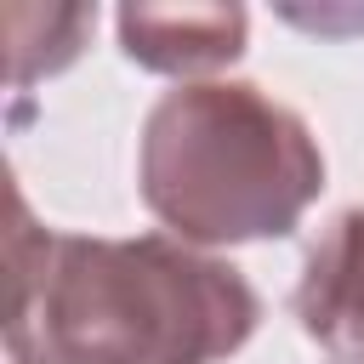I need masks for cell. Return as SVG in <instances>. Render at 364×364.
Listing matches in <instances>:
<instances>
[{
	"label": "cell",
	"instance_id": "cell-3",
	"mask_svg": "<svg viewBox=\"0 0 364 364\" xmlns=\"http://www.w3.org/2000/svg\"><path fill=\"white\" fill-rule=\"evenodd\" d=\"M119 46L136 68L188 80H216V68L245 57V6H119Z\"/></svg>",
	"mask_w": 364,
	"mask_h": 364
},
{
	"label": "cell",
	"instance_id": "cell-2",
	"mask_svg": "<svg viewBox=\"0 0 364 364\" xmlns=\"http://www.w3.org/2000/svg\"><path fill=\"white\" fill-rule=\"evenodd\" d=\"M136 193L148 216L193 245H250L301 228L324 193V154L307 119L250 80L171 85L136 142Z\"/></svg>",
	"mask_w": 364,
	"mask_h": 364
},
{
	"label": "cell",
	"instance_id": "cell-5",
	"mask_svg": "<svg viewBox=\"0 0 364 364\" xmlns=\"http://www.w3.org/2000/svg\"><path fill=\"white\" fill-rule=\"evenodd\" d=\"M97 28V6H6V34H11V91H28L34 80L63 74L80 51L85 34Z\"/></svg>",
	"mask_w": 364,
	"mask_h": 364
},
{
	"label": "cell",
	"instance_id": "cell-4",
	"mask_svg": "<svg viewBox=\"0 0 364 364\" xmlns=\"http://www.w3.org/2000/svg\"><path fill=\"white\" fill-rule=\"evenodd\" d=\"M301 330L341 364H364V205L324 222L296 279Z\"/></svg>",
	"mask_w": 364,
	"mask_h": 364
},
{
	"label": "cell",
	"instance_id": "cell-1",
	"mask_svg": "<svg viewBox=\"0 0 364 364\" xmlns=\"http://www.w3.org/2000/svg\"><path fill=\"white\" fill-rule=\"evenodd\" d=\"M6 267L11 364H228L262 324V296L233 262L171 233L46 228L23 188H11Z\"/></svg>",
	"mask_w": 364,
	"mask_h": 364
}]
</instances>
